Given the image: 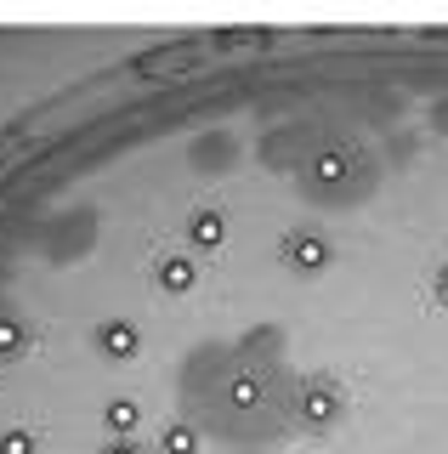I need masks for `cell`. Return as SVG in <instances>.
I'll use <instances>...</instances> for the list:
<instances>
[{
	"label": "cell",
	"mask_w": 448,
	"mask_h": 454,
	"mask_svg": "<svg viewBox=\"0 0 448 454\" xmlns=\"http://www.w3.org/2000/svg\"><path fill=\"white\" fill-rule=\"evenodd\" d=\"M153 284H159L165 295H193L199 290V262H193V255H159Z\"/></svg>",
	"instance_id": "8"
},
{
	"label": "cell",
	"mask_w": 448,
	"mask_h": 454,
	"mask_svg": "<svg viewBox=\"0 0 448 454\" xmlns=\"http://www.w3.org/2000/svg\"><path fill=\"white\" fill-rule=\"evenodd\" d=\"M443 267H448V262H443Z\"/></svg>",
	"instance_id": "15"
},
{
	"label": "cell",
	"mask_w": 448,
	"mask_h": 454,
	"mask_svg": "<svg viewBox=\"0 0 448 454\" xmlns=\"http://www.w3.org/2000/svg\"><path fill=\"white\" fill-rule=\"evenodd\" d=\"M103 426L114 437H136V426H143V403H136V397H108V403H103Z\"/></svg>",
	"instance_id": "10"
},
{
	"label": "cell",
	"mask_w": 448,
	"mask_h": 454,
	"mask_svg": "<svg viewBox=\"0 0 448 454\" xmlns=\"http://www.w3.org/2000/svg\"><path fill=\"white\" fill-rule=\"evenodd\" d=\"M29 347H35L29 318H23V312L12 307V301H0V364H18Z\"/></svg>",
	"instance_id": "7"
},
{
	"label": "cell",
	"mask_w": 448,
	"mask_h": 454,
	"mask_svg": "<svg viewBox=\"0 0 448 454\" xmlns=\"http://www.w3.org/2000/svg\"><path fill=\"white\" fill-rule=\"evenodd\" d=\"M290 380L296 375L278 364V335L256 330L233 352H221L216 369H193V420L216 437L256 449L290 426Z\"/></svg>",
	"instance_id": "1"
},
{
	"label": "cell",
	"mask_w": 448,
	"mask_h": 454,
	"mask_svg": "<svg viewBox=\"0 0 448 454\" xmlns=\"http://www.w3.org/2000/svg\"><path fill=\"white\" fill-rule=\"evenodd\" d=\"M431 295H437V307H448V267H443L437 278H431Z\"/></svg>",
	"instance_id": "13"
},
{
	"label": "cell",
	"mask_w": 448,
	"mask_h": 454,
	"mask_svg": "<svg viewBox=\"0 0 448 454\" xmlns=\"http://www.w3.org/2000/svg\"><path fill=\"white\" fill-rule=\"evenodd\" d=\"M346 420V392L341 380L324 375V369H306V375L290 380V426L306 437H324Z\"/></svg>",
	"instance_id": "3"
},
{
	"label": "cell",
	"mask_w": 448,
	"mask_h": 454,
	"mask_svg": "<svg viewBox=\"0 0 448 454\" xmlns=\"http://www.w3.org/2000/svg\"><path fill=\"white\" fill-rule=\"evenodd\" d=\"M91 347L103 352L108 364H131L136 352H143V330H136V318H97Z\"/></svg>",
	"instance_id": "5"
},
{
	"label": "cell",
	"mask_w": 448,
	"mask_h": 454,
	"mask_svg": "<svg viewBox=\"0 0 448 454\" xmlns=\"http://www.w3.org/2000/svg\"><path fill=\"white\" fill-rule=\"evenodd\" d=\"M97 454H153V449L143 443V437H114V443H103Z\"/></svg>",
	"instance_id": "12"
},
{
	"label": "cell",
	"mask_w": 448,
	"mask_h": 454,
	"mask_svg": "<svg viewBox=\"0 0 448 454\" xmlns=\"http://www.w3.org/2000/svg\"><path fill=\"white\" fill-rule=\"evenodd\" d=\"M239 454H261V449H239Z\"/></svg>",
	"instance_id": "14"
},
{
	"label": "cell",
	"mask_w": 448,
	"mask_h": 454,
	"mask_svg": "<svg viewBox=\"0 0 448 454\" xmlns=\"http://www.w3.org/2000/svg\"><path fill=\"white\" fill-rule=\"evenodd\" d=\"M278 255H284V267H290V273L313 278V273H324V267L335 262V245H329L324 233H318V227H296V233H284Z\"/></svg>",
	"instance_id": "4"
},
{
	"label": "cell",
	"mask_w": 448,
	"mask_h": 454,
	"mask_svg": "<svg viewBox=\"0 0 448 454\" xmlns=\"http://www.w3.org/2000/svg\"><path fill=\"white\" fill-rule=\"evenodd\" d=\"M301 182H306V193L329 199V205H346V199H358L363 188H369V182H363V160H358V148H352V142H341V137L318 142V148L306 153Z\"/></svg>",
	"instance_id": "2"
},
{
	"label": "cell",
	"mask_w": 448,
	"mask_h": 454,
	"mask_svg": "<svg viewBox=\"0 0 448 454\" xmlns=\"http://www.w3.org/2000/svg\"><path fill=\"white\" fill-rule=\"evenodd\" d=\"M199 443H205V426L188 420V415L171 420V426L159 432V454H199Z\"/></svg>",
	"instance_id": "9"
},
{
	"label": "cell",
	"mask_w": 448,
	"mask_h": 454,
	"mask_svg": "<svg viewBox=\"0 0 448 454\" xmlns=\"http://www.w3.org/2000/svg\"><path fill=\"white\" fill-rule=\"evenodd\" d=\"M35 432L29 426H0V454H35Z\"/></svg>",
	"instance_id": "11"
},
{
	"label": "cell",
	"mask_w": 448,
	"mask_h": 454,
	"mask_svg": "<svg viewBox=\"0 0 448 454\" xmlns=\"http://www.w3.org/2000/svg\"><path fill=\"white\" fill-rule=\"evenodd\" d=\"M182 239H188L193 250H221V245H228V216H221L216 205L188 210V222H182Z\"/></svg>",
	"instance_id": "6"
}]
</instances>
